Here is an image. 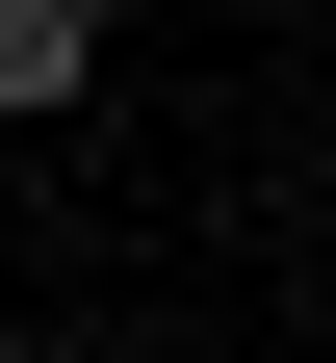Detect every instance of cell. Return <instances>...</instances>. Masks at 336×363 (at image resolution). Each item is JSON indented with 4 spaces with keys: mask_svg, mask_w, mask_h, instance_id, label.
I'll list each match as a JSON object with an SVG mask.
<instances>
[{
    "mask_svg": "<svg viewBox=\"0 0 336 363\" xmlns=\"http://www.w3.org/2000/svg\"><path fill=\"white\" fill-rule=\"evenodd\" d=\"M78 78H104V0H0V130H52Z\"/></svg>",
    "mask_w": 336,
    "mask_h": 363,
    "instance_id": "1",
    "label": "cell"
}]
</instances>
